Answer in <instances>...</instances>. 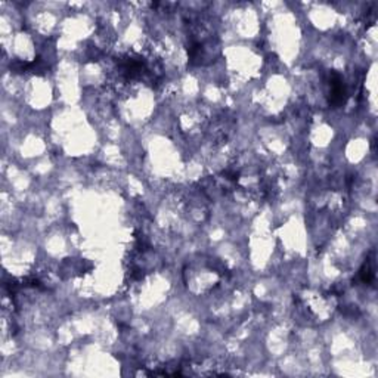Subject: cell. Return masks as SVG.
Instances as JSON below:
<instances>
[{"mask_svg": "<svg viewBox=\"0 0 378 378\" xmlns=\"http://www.w3.org/2000/svg\"><path fill=\"white\" fill-rule=\"evenodd\" d=\"M346 98V86H344L343 78L339 74L333 75L331 80V96H330V102L333 105H342Z\"/></svg>", "mask_w": 378, "mask_h": 378, "instance_id": "1", "label": "cell"}, {"mask_svg": "<svg viewBox=\"0 0 378 378\" xmlns=\"http://www.w3.org/2000/svg\"><path fill=\"white\" fill-rule=\"evenodd\" d=\"M376 278V274H374V268L371 266V262L368 260L364 268L361 269V279L365 282V284H371Z\"/></svg>", "mask_w": 378, "mask_h": 378, "instance_id": "2", "label": "cell"}]
</instances>
